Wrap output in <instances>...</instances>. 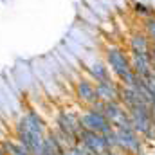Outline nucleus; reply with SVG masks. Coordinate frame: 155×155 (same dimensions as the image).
<instances>
[{"mask_svg":"<svg viewBox=\"0 0 155 155\" xmlns=\"http://www.w3.org/2000/svg\"><path fill=\"white\" fill-rule=\"evenodd\" d=\"M16 123L22 124L27 132H31V134H35V135H45V132L49 130L47 124H45V121L41 119V116H40L36 110H27V112H24L22 116L18 117Z\"/></svg>","mask_w":155,"mask_h":155,"instance_id":"423d86ee","label":"nucleus"},{"mask_svg":"<svg viewBox=\"0 0 155 155\" xmlns=\"http://www.w3.org/2000/svg\"><path fill=\"white\" fill-rule=\"evenodd\" d=\"M79 121H81V126L85 130H92V132H97V134H108V132L114 130V124L105 117V114L94 112L90 108H87L79 114Z\"/></svg>","mask_w":155,"mask_h":155,"instance_id":"20e7f679","label":"nucleus"},{"mask_svg":"<svg viewBox=\"0 0 155 155\" xmlns=\"http://www.w3.org/2000/svg\"><path fill=\"white\" fill-rule=\"evenodd\" d=\"M130 65L132 71L141 78V79H148L153 76V58L152 52H134L130 51Z\"/></svg>","mask_w":155,"mask_h":155,"instance_id":"39448f33","label":"nucleus"},{"mask_svg":"<svg viewBox=\"0 0 155 155\" xmlns=\"http://www.w3.org/2000/svg\"><path fill=\"white\" fill-rule=\"evenodd\" d=\"M99 155H121L119 150H105V152H101Z\"/></svg>","mask_w":155,"mask_h":155,"instance_id":"2eb2a0df","label":"nucleus"},{"mask_svg":"<svg viewBox=\"0 0 155 155\" xmlns=\"http://www.w3.org/2000/svg\"><path fill=\"white\" fill-rule=\"evenodd\" d=\"M0 155H5V153H4V150H2V148H0Z\"/></svg>","mask_w":155,"mask_h":155,"instance_id":"dca6fc26","label":"nucleus"},{"mask_svg":"<svg viewBox=\"0 0 155 155\" xmlns=\"http://www.w3.org/2000/svg\"><path fill=\"white\" fill-rule=\"evenodd\" d=\"M85 72H87V78H90L94 83L112 78V72H110L108 65L103 60H94L90 63H85Z\"/></svg>","mask_w":155,"mask_h":155,"instance_id":"1a4fd4ad","label":"nucleus"},{"mask_svg":"<svg viewBox=\"0 0 155 155\" xmlns=\"http://www.w3.org/2000/svg\"><path fill=\"white\" fill-rule=\"evenodd\" d=\"M134 13H135V15H139V16L148 18V16H153V15H155V9H153V7H150V5H146L144 2L135 0V2H134Z\"/></svg>","mask_w":155,"mask_h":155,"instance_id":"4468645a","label":"nucleus"},{"mask_svg":"<svg viewBox=\"0 0 155 155\" xmlns=\"http://www.w3.org/2000/svg\"><path fill=\"white\" fill-rule=\"evenodd\" d=\"M96 92H97V99L101 101H116L119 99V85L110 78L105 81H97L96 83Z\"/></svg>","mask_w":155,"mask_h":155,"instance_id":"9b49d317","label":"nucleus"},{"mask_svg":"<svg viewBox=\"0 0 155 155\" xmlns=\"http://www.w3.org/2000/svg\"><path fill=\"white\" fill-rule=\"evenodd\" d=\"M105 63L108 65L110 72H112L117 79H121V78L132 69V65H130V56H128L121 47H116V45L107 47V51H105Z\"/></svg>","mask_w":155,"mask_h":155,"instance_id":"f257e3e1","label":"nucleus"},{"mask_svg":"<svg viewBox=\"0 0 155 155\" xmlns=\"http://www.w3.org/2000/svg\"><path fill=\"white\" fill-rule=\"evenodd\" d=\"M74 92L76 97L83 105H90L97 99V92H96V83L90 78H78L74 81Z\"/></svg>","mask_w":155,"mask_h":155,"instance_id":"0eeeda50","label":"nucleus"},{"mask_svg":"<svg viewBox=\"0 0 155 155\" xmlns=\"http://www.w3.org/2000/svg\"><path fill=\"white\" fill-rule=\"evenodd\" d=\"M0 148L4 150V153L5 155H31V152L22 144V143H18L16 139L15 141H0Z\"/></svg>","mask_w":155,"mask_h":155,"instance_id":"ddd939ff","label":"nucleus"},{"mask_svg":"<svg viewBox=\"0 0 155 155\" xmlns=\"http://www.w3.org/2000/svg\"><path fill=\"white\" fill-rule=\"evenodd\" d=\"M117 135V150L121 153L128 155H141L143 153V139L135 130H124V128H116Z\"/></svg>","mask_w":155,"mask_h":155,"instance_id":"7ed1b4c3","label":"nucleus"},{"mask_svg":"<svg viewBox=\"0 0 155 155\" xmlns=\"http://www.w3.org/2000/svg\"><path fill=\"white\" fill-rule=\"evenodd\" d=\"M54 128H58L67 137H71L74 143H78V135L83 130L81 121H79V114L72 112V110H60L56 114V119H54Z\"/></svg>","mask_w":155,"mask_h":155,"instance_id":"f03ea898","label":"nucleus"},{"mask_svg":"<svg viewBox=\"0 0 155 155\" xmlns=\"http://www.w3.org/2000/svg\"><path fill=\"white\" fill-rule=\"evenodd\" d=\"M78 143H81L83 146H87L88 150H92L94 153H97V155L101 152H105V150H108L103 134H97V132H92V130H85V128L78 135Z\"/></svg>","mask_w":155,"mask_h":155,"instance_id":"6e6552de","label":"nucleus"},{"mask_svg":"<svg viewBox=\"0 0 155 155\" xmlns=\"http://www.w3.org/2000/svg\"><path fill=\"white\" fill-rule=\"evenodd\" d=\"M103 114L105 117L116 126L117 123H121L123 119H126L128 117V110H126V107L116 99V101H105V110H103Z\"/></svg>","mask_w":155,"mask_h":155,"instance_id":"9d476101","label":"nucleus"},{"mask_svg":"<svg viewBox=\"0 0 155 155\" xmlns=\"http://www.w3.org/2000/svg\"><path fill=\"white\" fill-rule=\"evenodd\" d=\"M152 49V40L144 33H134L130 36V51L134 52H150Z\"/></svg>","mask_w":155,"mask_h":155,"instance_id":"f8f14e48","label":"nucleus"}]
</instances>
